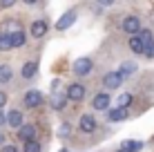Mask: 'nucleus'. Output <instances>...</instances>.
<instances>
[{"mask_svg":"<svg viewBox=\"0 0 154 152\" xmlns=\"http://www.w3.org/2000/svg\"><path fill=\"white\" fill-rule=\"evenodd\" d=\"M74 23H76V11L72 9V11H67V14H63V16H60V20L56 23V29L65 31V29H69Z\"/></svg>","mask_w":154,"mask_h":152,"instance_id":"f257e3e1","label":"nucleus"},{"mask_svg":"<svg viewBox=\"0 0 154 152\" xmlns=\"http://www.w3.org/2000/svg\"><path fill=\"white\" fill-rule=\"evenodd\" d=\"M40 103H42V94L38 90H29L25 94V105L27 107H38Z\"/></svg>","mask_w":154,"mask_h":152,"instance_id":"f03ea898","label":"nucleus"},{"mask_svg":"<svg viewBox=\"0 0 154 152\" xmlns=\"http://www.w3.org/2000/svg\"><path fill=\"white\" fill-rule=\"evenodd\" d=\"M123 29L127 31V34H139V29H141V20L136 18V16H127V18L123 20Z\"/></svg>","mask_w":154,"mask_h":152,"instance_id":"7ed1b4c3","label":"nucleus"},{"mask_svg":"<svg viewBox=\"0 0 154 152\" xmlns=\"http://www.w3.org/2000/svg\"><path fill=\"white\" fill-rule=\"evenodd\" d=\"M87 72H92V60L89 58H78L76 63H74V74L85 76Z\"/></svg>","mask_w":154,"mask_h":152,"instance_id":"20e7f679","label":"nucleus"},{"mask_svg":"<svg viewBox=\"0 0 154 152\" xmlns=\"http://www.w3.org/2000/svg\"><path fill=\"white\" fill-rule=\"evenodd\" d=\"M103 83H105V87H107V90H116V87L123 83V76H121L119 72H109V74L103 78Z\"/></svg>","mask_w":154,"mask_h":152,"instance_id":"39448f33","label":"nucleus"},{"mask_svg":"<svg viewBox=\"0 0 154 152\" xmlns=\"http://www.w3.org/2000/svg\"><path fill=\"white\" fill-rule=\"evenodd\" d=\"M85 96V87L78 85V83H74V85H69V90H67V98H72V101H83Z\"/></svg>","mask_w":154,"mask_h":152,"instance_id":"423d86ee","label":"nucleus"},{"mask_svg":"<svg viewBox=\"0 0 154 152\" xmlns=\"http://www.w3.org/2000/svg\"><path fill=\"white\" fill-rule=\"evenodd\" d=\"M45 34H47V23H45V20H36V23H31V36H34V38H42Z\"/></svg>","mask_w":154,"mask_h":152,"instance_id":"0eeeda50","label":"nucleus"},{"mask_svg":"<svg viewBox=\"0 0 154 152\" xmlns=\"http://www.w3.org/2000/svg\"><path fill=\"white\" fill-rule=\"evenodd\" d=\"M92 105H94V110H107L109 107V94H96Z\"/></svg>","mask_w":154,"mask_h":152,"instance_id":"6e6552de","label":"nucleus"},{"mask_svg":"<svg viewBox=\"0 0 154 152\" xmlns=\"http://www.w3.org/2000/svg\"><path fill=\"white\" fill-rule=\"evenodd\" d=\"M34 134H36L34 125H20V128H18V139H23V141H31Z\"/></svg>","mask_w":154,"mask_h":152,"instance_id":"1a4fd4ad","label":"nucleus"},{"mask_svg":"<svg viewBox=\"0 0 154 152\" xmlns=\"http://www.w3.org/2000/svg\"><path fill=\"white\" fill-rule=\"evenodd\" d=\"M81 130H83V132H94V130H96V121H94V116H89V114L81 116Z\"/></svg>","mask_w":154,"mask_h":152,"instance_id":"9d476101","label":"nucleus"},{"mask_svg":"<svg viewBox=\"0 0 154 152\" xmlns=\"http://www.w3.org/2000/svg\"><path fill=\"white\" fill-rule=\"evenodd\" d=\"M125 116H127V110H125V107H116V110H109V116H107V121L119 123V121H123Z\"/></svg>","mask_w":154,"mask_h":152,"instance_id":"9b49d317","label":"nucleus"},{"mask_svg":"<svg viewBox=\"0 0 154 152\" xmlns=\"http://www.w3.org/2000/svg\"><path fill=\"white\" fill-rule=\"evenodd\" d=\"M7 123L11 125V128H20V125H23V114H20L18 110L9 112V114H7Z\"/></svg>","mask_w":154,"mask_h":152,"instance_id":"f8f14e48","label":"nucleus"},{"mask_svg":"<svg viewBox=\"0 0 154 152\" xmlns=\"http://www.w3.org/2000/svg\"><path fill=\"white\" fill-rule=\"evenodd\" d=\"M9 40H11V47H23L25 45V34L20 29H16L9 34Z\"/></svg>","mask_w":154,"mask_h":152,"instance_id":"ddd939ff","label":"nucleus"},{"mask_svg":"<svg viewBox=\"0 0 154 152\" xmlns=\"http://www.w3.org/2000/svg\"><path fill=\"white\" fill-rule=\"evenodd\" d=\"M36 72H38V63H34V60L25 63V67H23V76H25V78H31Z\"/></svg>","mask_w":154,"mask_h":152,"instance_id":"4468645a","label":"nucleus"},{"mask_svg":"<svg viewBox=\"0 0 154 152\" xmlns=\"http://www.w3.org/2000/svg\"><path fill=\"white\" fill-rule=\"evenodd\" d=\"M136 38L141 40V45H143V47H145L147 43H152V40H154V38H152V31H150V29H139V36H136Z\"/></svg>","mask_w":154,"mask_h":152,"instance_id":"2eb2a0df","label":"nucleus"},{"mask_svg":"<svg viewBox=\"0 0 154 152\" xmlns=\"http://www.w3.org/2000/svg\"><path fill=\"white\" fill-rule=\"evenodd\" d=\"M9 81H11V67L0 65V83H9Z\"/></svg>","mask_w":154,"mask_h":152,"instance_id":"dca6fc26","label":"nucleus"},{"mask_svg":"<svg viewBox=\"0 0 154 152\" xmlns=\"http://www.w3.org/2000/svg\"><path fill=\"white\" fill-rule=\"evenodd\" d=\"M130 49L134 51V54H143V45H141V40L136 38V36H132V38H130Z\"/></svg>","mask_w":154,"mask_h":152,"instance_id":"f3484780","label":"nucleus"},{"mask_svg":"<svg viewBox=\"0 0 154 152\" xmlns=\"http://www.w3.org/2000/svg\"><path fill=\"white\" fill-rule=\"evenodd\" d=\"M134 70H136V65H134V63H130V60H127V63H123V65H121V72H119V74L125 78V74H132Z\"/></svg>","mask_w":154,"mask_h":152,"instance_id":"a211bd4d","label":"nucleus"},{"mask_svg":"<svg viewBox=\"0 0 154 152\" xmlns=\"http://www.w3.org/2000/svg\"><path fill=\"white\" fill-rule=\"evenodd\" d=\"M0 49H11V40H9V34L0 31Z\"/></svg>","mask_w":154,"mask_h":152,"instance_id":"6ab92c4d","label":"nucleus"},{"mask_svg":"<svg viewBox=\"0 0 154 152\" xmlns=\"http://www.w3.org/2000/svg\"><path fill=\"white\" fill-rule=\"evenodd\" d=\"M116 103H119V107H127L132 103V94H121V96L116 98Z\"/></svg>","mask_w":154,"mask_h":152,"instance_id":"aec40b11","label":"nucleus"},{"mask_svg":"<svg viewBox=\"0 0 154 152\" xmlns=\"http://www.w3.org/2000/svg\"><path fill=\"white\" fill-rule=\"evenodd\" d=\"M25 152H40V145H38V141H25Z\"/></svg>","mask_w":154,"mask_h":152,"instance_id":"412c9836","label":"nucleus"},{"mask_svg":"<svg viewBox=\"0 0 154 152\" xmlns=\"http://www.w3.org/2000/svg\"><path fill=\"white\" fill-rule=\"evenodd\" d=\"M51 105H54L56 110H63V105H65V96L56 94V96H54V101H51Z\"/></svg>","mask_w":154,"mask_h":152,"instance_id":"4be33fe9","label":"nucleus"},{"mask_svg":"<svg viewBox=\"0 0 154 152\" xmlns=\"http://www.w3.org/2000/svg\"><path fill=\"white\" fill-rule=\"evenodd\" d=\"M143 54H145L147 58H154V40H152V43H147L145 47H143Z\"/></svg>","mask_w":154,"mask_h":152,"instance_id":"5701e85b","label":"nucleus"},{"mask_svg":"<svg viewBox=\"0 0 154 152\" xmlns=\"http://www.w3.org/2000/svg\"><path fill=\"white\" fill-rule=\"evenodd\" d=\"M11 5H16V0H0V7H11Z\"/></svg>","mask_w":154,"mask_h":152,"instance_id":"b1692460","label":"nucleus"},{"mask_svg":"<svg viewBox=\"0 0 154 152\" xmlns=\"http://www.w3.org/2000/svg\"><path fill=\"white\" fill-rule=\"evenodd\" d=\"M100 7H109V5H114V0H96Z\"/></svg>","mask_w":154,"mask_h":152,"instance_id":"393cba45","label":"nucleus"},{"mask_svg":"<svg viewBox=\"0 0 154 152\" xmlns=\"http://www.w3.org/2000/svg\"><path fill=\"white\" fill-rule=\"evenodd\" d=\"M67 134H69V125H63L60 128V137H67Z\"/></svg>","mask_w":154,"mask_h":152,"instance_id":"a878e982","label":"nucleus"},{"mask_svg":"<svg viewBox=\"0 0 154 152\" xmlns=\"http://www.w3.org/2000/svg\"><path fill=\"white\" fill-rule=\"evenodd\" d=\"M5 103H7V94H5V92H0V107H2Z\"/></svg>","mask_w":154,"mask_h":152,"instance_id":"bb28decb","label":"nucleus"},{"mask_svg":"<svg viewBox=\"0 0 154 152\" xmlns=\"http://www.w3.org/2000/svg\"><path fill=\"white\" fill-rule=\"evenodd\" d=\"M5 121H7V114H5V112H2V107H0V125H2Z\"/></svg>","mask_w":154,"mask_h":152,"instance_id":"cd10ccee","label":"nucleus"},{"mask_svg":"<svg viewBox=\"0 0 154 152\" xmlns=\"http://www.w3.org/2000/svg\"><path fill=\"white\" fill-rule=\"evenodd\" d=\"M2 152H18V150H16L14 145H5V148H2Z\"/></svg>","mask_w":154,"mask_h":152,"instance_id":"c85d7f7f","label":"nucleus"},{"mask_svg":"<svg viewBox=\"0 0 154 152\" xmlns=\"http://www.w3.org/2000/svg\"><path fill=\"white\" fill-rule=\"evenodd\" d=\"M23 2H27V5H34V2H38V0H23Z\"/></svg>","mask_w":154,"mask_h":152,"instance_id":"c756f323","label":"nucleus"},{"mask_svg":"<svg viewBox=\"0 0 154 152\" xmlns=\"http://www.w3.org/2000/svg\"><path fill=\"white\" fill-rule=\"evenodd\" d=\"M2 141H5V134H0V143H2Z\"/></svg>","mask_w":154,"mask_h":152,"instance_id":"7c9ffc66","label":"nucleus"},{"mask_svg":"<svg viewBox=\"0 0 154 152\" xmlns=\"http://www.w3.org/2000/svg\"><path fill=\"white\" fill-rule=\"evenodd\" d=\"M60 152H67V150H60Z\"/></svg>","mask_w":154,"mask_h":152,"instance_id":"2f4dec72","label":"nucleus"},{"mask_svg":"<svg viewBox=\"0 0 154 152\" xmlns=\"http://www.w3.org/2000/svg\"><path fill=\"white\" fill-rule=\"evenodd\" d=\"M123 152H125V150H123Z\"/></svg>","mask_w":154,"mask_h":152,"instance_id":"473e14b6","label":"nucleus"}]
</instances>
